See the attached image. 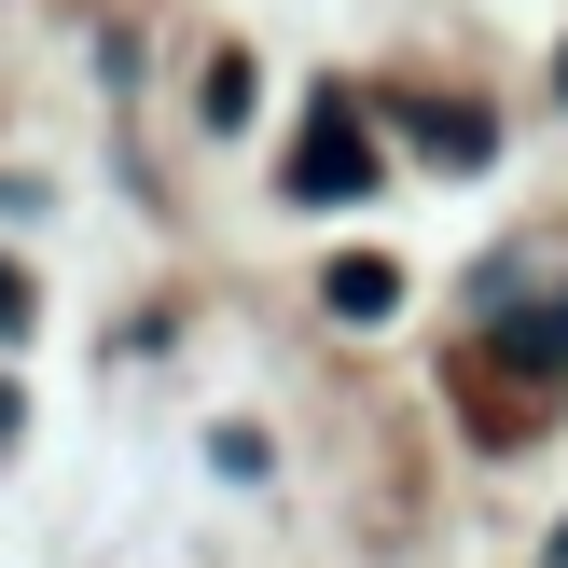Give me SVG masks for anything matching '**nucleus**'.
I'll return each mask as SVG.
<instances>
[{"instance_id":"1","label":"nucleus","mask_w":568,"mask_h":568,"mask_svg":"<svg viewBox=\"0 0 568 568\" xmlns=\"http://www.w3.org/2000/svg\"><path fill=\"white\" fill-rule=\"evenodd\" d=\"M292 194H305V209H347V194H375V153H361V125H347V111H320V125H305Z\"/></svg>"},{"instance_id":"2","label":"nucleus","mask_w":568,"mask_h":568,"mask_svg":"<svg viewBox=\"0 0 568 568\" xmlns=\"http://www.w3.org/2000/svg\"><path fill=\"white\" fill-rule=\"evenodd\" d=\"M320 292H333V320H388V305H403V277H388V264H333Z\"/></svg>"},{"instance_id":"3","label":"nucleus","mask_w":568,"mask_h":568,"mask_svg":"<svg viewBox=\"0 0 568 568\" xmlns=\"http://www.w3.org/2000/svg\"><path fill=\"white\" fill-rule=\"evenodd\" d=\"M403 125H416V139H430V153H444V166H471V153H486V125H471V111H403Z\"/></svg>"},{"instance_id":"4","label":"nucleus","mask_w":568,"mask_h":568,"mask_svg":"<svg viewBox=\"0 0 568 568\" xmlns=\"http://www.w3.org/2000/svg\"><path fill=\"white\" fill-rule=\"evenodd\" d=\"M514 361H541V375H555V361H568V292L541 305V320H514Z\"/></svg>"},{"instance_id":"5","label":"nucleus","mask_w":568,"mask_h":568,"mask_svg":"<svg viewBox=\"0 0 568 568\" xmlns=\"http://www.w3.org/2000/svg\"><path fill=\"white\" fill-rule=\"evenodd\" d=\"M0 333H28V292H14V264H0Z\"/></svg>"},{"instance_id":"6","label":"nucleus","mask_w":568,"mask_h":568,"mask_svg":"<svg viewBox=\"0 0 568 568\" xmlns=\"http://www.w3.org/2000/svg\"><path fill=\"white\" fill-rule=\"evenodd\" d=\"M555 83H568V70H555Z\"/></svg>"}]
</instances>
